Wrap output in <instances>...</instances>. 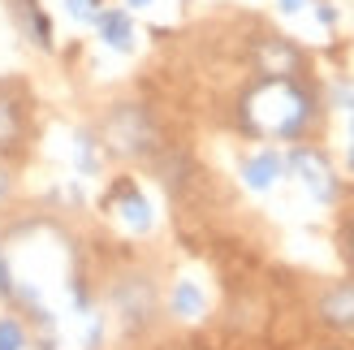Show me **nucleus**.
I'll use <instances>...</instances> for the list:
<instances>
[{"label": "nucleus", "instance_id": "nucleus-1", "mask_svg": "<svg viewBox=\"0 0 354 350\" xmlns=\"http://www.w3.org/2000/svg\"><path fill=\"white\" fill-rule=\"evenodd\" d=\"M311 121V95L294 78H263L242 100V126L259 138H298Z\"/></svg>", "mask_w": 354, "mask_h": 350}, {"label": "nucleus", "instance_id": "nucleus-2", "mask_svg": "<svg viewBox=\"0 0 354 350\" xmlns=\"http://www.w3.org/2000/svg\"><path fill=\"white\" fill-rule=\"evenodd\" d=\"M286 165L294 169V178L307 186V195H311L315 203H333V199H337V178H333L328 160H324L315 147H294Z\"/></svg>", "mask_w": 354, "mask_h": 350}, {"label": "nucleus", "instance_id": "nucleus-3", "mask_svg": "<svg viewBox=\"0 0 354 350\" xmlns=\"http://www.w3.org/2000/svg\"><path fill=\"white\" fill-rule=\"evenodd\" d=\"M109 143L117 151H126V156H138V151H147L151 147V121L143 109H134V104H126V109H117L109 117Z\"/></svg>", "mask_w": 354, "mask_h": 350}, {"label": "nucleus", "instance_id": "nucleus-4", "mask_svg": "<svg viewBox=\"0 0 354 350\" xmlns=\"http://www.w3.org/2000/svg\"><path fill=\"white\" fill-rule=\"evenodd\" d=\"M95 26H100V39L113 52H130L134 48V17L126 9H104L95 17Z\"/></svg>", "mask_w": 354, "mask_h": 350}, {"label": "nucleus", "instance_id": "nucleus-5", "mask_svg": "<svg viewBox=\"0 0 354 350\" xmlns=\"http://www.w3.org/2000/svg\"><path fill=\"white\" fill-rule=\"evenodd\" d=\"M320 316L333 329H354V282L333 286L324 299H320Z\"/></svg>", "mask_w": 354, "mask_h": 350}, {"label": "nucleus", "instance_id": "nucleus-6", "mask_svg": "<svg viewBox=\"0 0 354 350\" xmlns=\"http://www.w3.org/2000/svg\"><path fill=\"white\" fill-rule=\"evenodd\" d=\"M281 173H286V160H281L277 151H255L251 160L242 165V178H246L251 190H272Z\"/></svg>", "mask_w": 354, "mask_h": 350}, {"label": "nucleus", "instance_id": "nucleus-7", "mask_svg": "<svg viewBox=\"0 0 354 350\" xmlns=\"http://www.w3.org/2000/svg\"><path fill=\"white\" fill-rule=\"evenodd\" d=\"M117 217L130 225V230H138V234H147L151 230V203L138 195V190L126 182V186H117Z\"/></svg>", "mask_w": 354, "mask_h": 350}, {"label": "nucleus", "instance_id": "nucleus-8", "mask_svg": "<svg viewBox=\"0 0 354 350\" xmlns=\"http://www.w3.org/2000/svg\"><path fill=\"white\" fill-rule=\"evenodd\" d=\"M259 65H263V74H272V78H286L294 74V65H298V52L286 44V39H263L259 44Z\"/></svg>", "mask_w": 354, "mask_h": 350}, {"label": "nucleus", "instance_id": "nucleus-9", "mask_svg": "<svg viewBox=\"0 0 354 350\" xmlns=\"http://www.w3.org/2000/svg\"><path fill=\"white\" fill-rule=\"evenodd\" d=\"M13 17L22 22V30H26L39 48H52V22L39 13V5H35V0H17V5H13Z\"/></svg>", "mask_w": 354, "mask_h": 350}, {"label": "nucleus", "instance_id": "nucleus-10", "mask_svg": "<svg viewBox=\"0 0 354 350\" xmlns=\"http://www.w3.org/2000/svg\"><path fill=\"white\" fill-rule=\"evenodd\" d=\"M17 134H22V109L9 91H0V151H9L17 143Z\"/></svg>", "mask_w": 354, "mask_h": 350}, {"label": "nucleus", "instance_id": "nucleus-11", "mask_svg": "<svg viewBox=\"0 0 354 350\" xmlns=\"http://www.w3.org/2000/svg\"><path fill=\"white\" fill-rule=\"evenodd\" d=\"M173 316H182V320L203 316V290L194 282H177V290H173Z\"/></svg>", "mask_w": 354, "mask_h": 350}, {"label": "nucleus", "instance_id": "nucleus-12", "mask_svg": "<svg viewBox=\"0 0 354 350\" xmlns=\"http://www.w3.org/2000/svg\"><path fill=\"white\" fill-rule=\"evenodd\" d=\"M0 350H26V329L17 316H0Z\"/></svg>", "mask_w": 354, "mask_h": 350}, {"label": "nucleus", "instance_id": "nucleus-13", "mask_svg": "<svg viewBox=\"0 0 354 350\" xmlns=\"http://www.w3.org/2000/svg\"><path fill=\"white\" fill-rule=\"evenodd\" d=\"M100 5H104V0H65V9H69V17H78V22H95V17L104 13Z\"/></svg>", "mask_w": 354, "mask_h": 350}, {"label": "nucleus", "instance_id": "nucleus-14", "mask_svg": "<svg viewBox=\"0 0 354 350\" xmlns=\"http://www.w3.org/2000/svg\"><path fill=\"white\" fill-rule=\"evenodd\" d=\"M138 294H143V299H138V316H147V311H151V290H147V282H138ZM117 303H121V311H134V299H130V294L117 290ZM138 316H134V320H138Z\"/></svg>", "mask_w": 354, "mask_h": 350}, {"label": "nucleus", "instance_id": "nucleus-15", "mask_svg": "<svg viewBox=\"0 0 354 350\" xmlns=\"http://www.w3.org/2000/svg\"><path fill=\"white\" fill-rule=\"evenodd\" d=\"M78 169L82 173H95L100 169V156H95V143L86 134H78Z\"/></svg>", "mask_w": 354, "mask_h": 350}, {"label": "nucleus", "instance_id": "nucleus-16", "mask_svg": "<svg viewBox=\"0 0 354 350\" xmlns=\"http://www.w3.org/2000/svg\"><path fill=\"white\" fill-rule=\"evenodd\" d=\"M303 5H307V0H281V9H286V13H298Z\"/></svg>", "mask_w": 354, "mask_h": 350}, {"label": "nucleus", "instance_id": "nucleus-17", "mask_svg": "<svg viewBox=\"0 0 354 350\" xmlns=\"http://www.w3.org/2000/svg\"><path fill=\"white\" fill-rule=\"evenodd\" d=\"M5 190H9V173L0 169V199H5Z\"/></svg>", "mask_w": 354, "mask_h": 350}, {"label": "nucleus", "instance_id": "nucleus-18", "mask_svg": "<svg viewBox=\"0 0 354 350\" xmlns=\"http://www.w3.org/2000/svg\"><path fill=\"white\" fill-rule=\"evenodd\" d=\"M350 169H354V130H350Z\"/></svg>", "mask_w": 354, "mask_h": 350}, {"label": "nucleus", "instance_id": "nucleus-19", "mask_svg": "<svg viewBox=\"0 0 354 350\" xmlns=\"http://www.w3.org/2000/svg\"><path fill=\"white\" fill-rule=\"evenodd\" d=\"M126 5H134V9H138V5H151V0H126Z\"/></svg>", "mask_w": 354, "mask_h": 350}, {"label": "nucleus", "instance_id": "nucleus-20", "mask_svg": "<svg viewBox=\"0 0 354 350\" xmlns=\"http://www.w3.org/2000/svg\"><path fill=\"white\" fill-rule=\"evenodd\" d=\"M350 242H354V238H350Z\"/></svg>", "mask_w": 354, "mask_h": 350}]
</instances>
